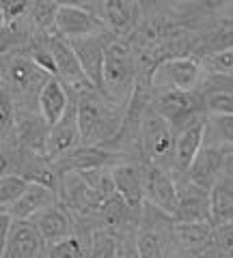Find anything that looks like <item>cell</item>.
<instances>
[{
	"mask_svg": "<svg viewBox=\"0 0 233 258\" xmlns=\"http://www.w3.org/2000/svg\"><path fill=\"white\" fill-rule=\"evenodd\" d=\"M106 24L86 5H61L56 15V32L65 39H80L106 32Z\"/></svg>",
	"mask_w": 233,
	"mask_h": 258,
	"instance_id": "cell-10",
	"label": "cell"
},
{
	"mask_svg": "<svg viewBox=\"0 0 233 258\" xmlns=\"http://www.w3.org/2000/svg\"><path fill=\"white\" fill-rule=\"evenodd\" d=\"M45 241L37 232L33 222H18L9 232V239L3 245V258H37L43 252Z\"/></svg>",
	"mask_w": 233,
	"mask_h": 258,
	"instance_id": "cell-18",
	"label": "cell"
},
{
	"mask_svg": "<svg viewBox=\"0 0 233 258\" xmlns=\"http://www.w3.org/2000/svg\"><path fill=\"white\" fill-rule=\"evenodd\" d=\"M30 9H33V5L22 3V0H18V3H3V5H0L3 26H7V24H13V22H20V20H24V18H28Z\"/></svg>",
	"mask_w": 233,
	"mask_h": 258,
	"instance_id": "cell-32",
	"label": "cell"
},
{
	"mask_svg": "<svg viewBox=\"0 0 233 258\" xmlns=\"http://www.w3.org/2000/svg\"><path fill=\"white\" fill-rule=\"evenodd\" d=\"M117 258H143L138 243H136V230L119 237V256Z\"/></svg>",
	"mask_w": 233,
	"mask_h": 258,
	"instance_id": "cell-34",
	"label": "cell"
},
{
	"mask_svg": "<svg viewBox=\"0 0 233 258\" xmlns=\"http://www.w3.org/2000/svg\"><path fill=\"white\" fill-rule=\"evenodd\" d=\"M227 155H229L227 151L205 144L197 155V159L192 161L190 170L186 172V179L192 181L195 185H199V187L212 191L216 185L222 181L224 166H227Z\"/></svg>",
	"mask_w": 233,
	"mask_h": 258,
	"instance_id": "cell-13",
	"label": "cell"
},
{
	"mask_svg": "<svg viewBox=\"0 0 233 258\" xmlns=\"http://www.w3.org/2000/svg\"><path fill=\"white\" fill-rule=\"evenodd\" d=\"M30 183L20 174H5L0 179V207L9 209L28 191Z\"/></svg>",
	"mask_w": 233,
	"mask_h": 258,
	"instance_id": "cell-29",
	"label": "cell"
},
{
	"mask_svg": "<svg viewBox=\"0 0 233 258\" xmlns=\"http://www.w3.org/2000/svg\"><path fill=\"white\" fill-rule=\"evenodd\" d=\"M138 80V67H136L134 52L127 41L115 39L104 56V88H106V99L110 103H130L132 93Z\"/></svg>",
	"mask_w": 233,
	"mask_h": 258,
	"instance_id": "cell-2",
	"label": "cell"
},
{
	"mask_svg": "<svg viewBox=\"0 0 233 258\" xmlns=\"http://www.w3.org/2000/svg\"><path fill=\"white\" fill-rule=\"evenodd\" d=\"M205 67L197 56H171L158 64L154 88L168 86V91H199L203 84Z\"/></svg>",
	"mask_w": 233,
	"mask_h": 258,
	"instance_id": "cell-7",
	"label": "cell"
},
{
	"mask_svg": "<svg viewBox=\"0 0 233 258\" xmlns=\"http://www.w3.org/2000/svg\"><path fill=\"white\" fill-rule=\"evenodd\" d=\"M231 258H233V256H231Z\"/></svg>",
	"mask_w": 233,
	"mask_h": 258,
	"instance_id": "cell-38",
	"label": "cell"
},
{
	"mask_svg": "<svg viewBox=\"0 0 233 258\" xmlns=\"http://www.w3.org/2000/svg\"><path fill=\"white\" fill-rule=\"evenodd\" d=\"M224 179L233 181V153L227 155V166H224Z\"/></svg>",
	"mask_w": 233,
	"mask_h": 258,
	"instance_id": "cell-37",
	"label": "cell"
},
{
	"mask_svg": "<svg viewBox=\"0 0 233 258\" xmlns=\"http://www.w3.org/2000/svg\"><path fill=\"white\" fill-rule=\"evenodd\" d=\"M175 220L154 205H145L138 228H136V243L143 258H171V247L175 243Z\"/></svg>",
	"mask_w": 233,
	"mask_h": 258,
	"instance_id": "cell-3",
	"label": "cell"
},
{
	"mask_svg": "<svg viewBox=\"0 0 233 258\" xmlns=\"http://www.w3.org/2000/svg\"><path fill=\"white\" fill-rule=\"evenodd\" d=\"M30 222L35 224L37 232L41 235V239L48 245L59 243V241L67 239L74 232V217H71V213L67 211V207L63 203L45 209L43 213H39Z\"/></svg>",
	"mask_w": 233,
	"mask_h": 258,
	"instance_id": "cell-19",
	"label": "cell"
},
{
	"mask_svg": "<svg viewBox=\"0 0 233 258\" xmlns=\"http://www.w3.org/2000/svg\"><path fill=\"white\" fill-rule=\"evenodd\" d=\"M175 243L181 249H186L190 254H205L207 249L216 245V226L214 224H177L175 222L173 228Z\"/></svg>",
	"mask_w": 233,
	"mask_h": 258,
	"instance_id": "cell-22",
	"label": "cell"
},
{
	"mask_svg": "<svg viewBox=\"0 0 233 258\" xmlns=\"http://www.w3.org/2000/svg\"><path fill=\"white\" fill-rule=\"evenodd\" d=\"M50 129L52 127L45 123V118L41 114L22 110V112H18V118H15L13 138L18 140L20 147L33 151V153H39V155H45L48 140H50Z\"/></svg>",
	"mask_w": 233,
	"mask_h": 258,
	"instance_id": "cell-17",
	"label": "cell"
},
{
	"mask_svg": "<svg viewBox=\"0 0 233 258\" xmlns=\"http://www.w3.org/2000/svg\"><path fill=\"white\" fill-rule=\"evenodd\" d=\"M80 144H82V136H80V123H78V103L74 97H71V106L65 112V116L50 129L45 157L54 161L61 155H65V153L74 151Z\"/></svg>",
	"mask_w": 233,
	"mask_h": 258,
	"instance_id": "cell-15",
	"label": "cell"
},
{
	"mask_svg": "<svg viewBox=\"0 0 233 258\" xmlns=\"http://www.w3.org/2000/svg\"><path fill=\"white\" fill-rule=\"evenodd\" d=\"M216 245H218L224 254L233 256V222L216 226Z\"/></svg>",
	"mask_w": 233,
	"mask_h": 258,
	"instance_id": "cell-35",
	"label": "cell"
},
{
	"mask_svg": "<svg viewBox=\"0 0 233 258\" xmlns=\"http://www.w3.org/2000/svg\"><path fill=\"white\" fill-rule=\"evenodd\" d=\"M143 181H145V196H147V205H154L166 215L175 217L179 203V187L177 181L171 176V172L160 168L149 161H141Z\"/></svg>",
	"mask_w": 233,
	"mask_h": 258,
	"instance_id": "cell-9",
	"label": "cell"
},
{
	"mask_svg": "<svg viewBox=\"0 0 233 258\" xmlns=\"http://www.w3.org/2000/svg\"><path fill=\"white\" fill-rule=\"evenodd\" d=\"M71 97L78 103V123L82 144L86 147H106L108 142H115V138L121 132L125 110L119 112L115 103L104 99L100 91H86V93H71Z\"/></svg>",
	"mask_w": 233,
	"mask_h": 258,
	"instance_id": "cell-1",
	"label": "cell"
},
{
	"mask_svg": "<svg viewBox=\"0 0 233 258\" xmlns=\"http://www.w3.org/2000/svg\"><path fill=\"white\" fill-rule=\"evenodd\" d=\"M207 74H227L231 76L233 74V47L227 52H220L216 56H210V58L201 60Z\"/></svg>",
	"mask_w": 233,
	"mask_h": 258,
	"instance_id": "cell-31",
	"label": "cell"
},
{
	"mask_svg": "<svg viewBox=\"0 0 233 258\" xmlns=\"http://www.w3.org/2000/svg\"><path fill=\"white\" fill-rule=\"evenodd\" d=\"M59 3H33L30 9V22L41 35H54L56 32V15H59Z\"/></svg>",
	"mask_w": 233,
	"mask_h": 258,
	"instance_id": "cell-28",
	"label": "cell"
},
{
	"mask_svg": "<svg viewBox=\"0 0 233 258\" xmlns=\"http://www.w3.org/2000/svg\"><path fill=\"white\" fill-rule=\"evenodd\" d=\"M50 78L54 76H50L28 56H11V58L5 56L3 58V84L9 88L13 97L20 95L22 99H26L30 93L39 97Z\"/></svg>",
	"mask_w": 233,
	"mask_h": 258,
	"instance_id": "cell-6",
	"label": "cell"
},
{
	"mask_svg": "<svg viewBox=\"0 0 233 258\" xmlns=\"http://www.w3.org/2000/svg\"><path fill=\"white\" fill-rule=\"evenodd\" d=\"M205 129H207V114L199 116L197 120H192L186 129H181V132L177 134L173 172L186 174L190 170L192 161L197 159L201 149L205 147Z\"/></svg>",
	"mask_w": 233,
	"mask_h": 258,
	"instance_id": "cell-16",
	"label": "cell"
},
{
	"mask_svg": "<svg viewBox=\"0 0 233 258\" xmlns=\"http://www.w3.org/2000/svg\"><path fill=\"white\" fill-rule=\"evenodd\" d=\"M175 142H177V134L166 120L156 114L154 108H149L147 118L143 123L141 132V151H143V161L156 164L160 168L166 166L173 170L175 166Z\"/></svg>",
	"mask_w": 233,
	"mask_h": 258,
	"instance_id": "cell-5",
	"label": "cell"
},
{
	"mask_svg": "<svg viewBox=\"0 0 233 258\" xmlns=\"http://www.w3.org/2000/svg\"><path fill=\"white\" fill-rule=\"evenodd\" d=\"M13 215L9 213V209H3V213H0V237H3V245L7 243V239H9V232L13 228Z\"/></svg>",
	"mask_w": 233,
	"mask_h": 258,
	"instance_id": "cell-36",
	"label": "cell"
},
{
	"mask_svg": "<svg viewBox=\"0 0 233 258\" xmlns=\"http://www.w3.org/2000/svg\"><path fill=\"white\" fill-rule=\"evenodd\" d=\"M117 256H119V237L104 228H93L89 258H117Z\"/></svg>",
	"mask_w": 233,
	"mask_h": 258,
	"instance_id": "cell-30",
	"label": "cell"
},
{
	"mask_svg": "<svg viewBox=\"0 0 233 258\" xmlns=\"http://www.w3.org/2000/svg\"><path fill=\"white\" fill-rule=\"evenodd\" d=\"M207 114H233V93H216L205 97Z\"/></svg>",
	"mask_w": 233,
	"mask_h": 258,
	"instance_id": "cell-33",
	"label": "cell"
},
{
	"mask_svg": "<svg viewBox=\"0 0 233 258\" xmlns=\"http://www.w3.org/2000/svg\"><path fill=\"white\" fill-rule=\"evenodd\" d=\"M179 187V203L177 213L173 220L177 224H214L212 222V191L199 187L192 181L177 183Z\"/></svg>",
	"mask_w": 233,
	"mask_h": 258,
	"instance_id": "cell-12",
	"label": "cell"
},
{
	"mask_svg": "<svg viewBox=\"0 0 233 258\" xmlns=\"http://www.w3.org/2000/svg\"><path fill=\"white\" fill-rule=\"evenodd\" d=\"M233 47V20L231 18H222L216 26H212L205 32L203 41L199 45V56L210 58L220 52H227Z\"/></svg>",
	"mask_w": 233,
	"mask_h": 258,
	"instance_id": "cell-24",
	"label": "cell"
},
{
	"mask_svg": "<svg viewBox=\"0 0 233 258\" xmlns=\"http://www.w3.org/2000/svg\"><path fill=\"white\" fill-rule=\"evenodd\" d=\"M59 203H61V196L56 191L43 187V185L30 183L28 191L24 194L13 207H9V213L13 215V220H18V222H30L39 213H43L45 209H50Z\"/></svg>",
	"mask_w": 233,
	"mask_h": 258,
	"instance_id": "cell-21",
	"label": "cell"
},
{
	"mask_svg": "<svg viewBox=\"0 0 233 258\" xmlns=\"http://www.w3.org/2000/svg\"><path fill=\"white\" fill-rule=\"evenodd\" d=\"M37 106H39V114L45 118V123L50 127H54L63 116H65V112L71 106L69 88L63 84L59 78H50L37 97Z\"/></svg>",
	"mask_w": 233,
	"mask_h": 258,
	"instance_id": "cell-20",
	"label": "cell"
},
{
	"mask_svg": "<svg viewBox=\"0 0 233 258\" xmlns=\"http://www.w3.org/2000/svg\"><path fill=\"white\" fill-rule=\"evenodd\" d=\"M115 39L117 37L112 35L110 30L100 32V35H91V37L69 39V43L74 47L86 78H89L91 84L102 93L104 99H106V88H104V56H106L108 45L115 41Z\"/></svg>",
	"mask_w": 233,
	"mask_h": 258,
	"instance_id": "cell-8",
	"label": "cell"
},
{
	"mask_svg": "<svg viewBox=\"0 0 233 258\" xmlns=\"http://www.w3.org/2000/svg\"><path fill=\"white\" fill-rule=\"evenodd\" d=\"M115 157H117V151H112L108 147H86V144H80L74 151L54 159L52 164L61 176H67L76 172H91V170L106 168L108 164H112Z\"/></svg>",
	"mask_w": 233,
	"mask_h": 258,
	"instance_id": "cell-11",
	"label": "cell"
},
{
	"mask_svg": "<svg viewBox=\"0 0 233 258\" xmlns=\"http://www.w3.org/2000/svg\"><path fill=\"white\" fill-rule=\"evenodd\" d=\"M205 144L233 153V114H207Z\"/></svg>",
	"mask_w": 233,
	"mask_h": 258,
	"instance_id": "cell-26",
	"label": "cell"
},
{
	"mask_svg": "<svg viewBox=\"0 0 233 258\" xmlns=\"http://www.w3.org/2000/svg\"><path fill=\"white\" fill-rule=\"evenodd\" d=\"M141 7L136 3H123V0H106L102 5V18L106 28L112 35H123L138 20Z\"/></svg>",
	"mask_w": 233,
	"mask_h": 258,
	"instance_id": "cell-23",
	"label": "cell"
},
{
	"mask_svg": "<svg viewBox=\"0 0 233 258\" xmlns=\"http://www.w3.org/2000/svg\"><path fill=\"white\" fill-rule=\"evenodd\" d=\"M151 108L173 127L175 134L186 129L199 116L207 114L205 95L201 91H162L151 101Z\"/></svg>",
	"mask_w": 233,
	"mask_h": 258,
	"instance_id": "cell-4",
	"label": "cell"
},
{
	"mask_svg": "<svg viewBox=\"0 0 233 258\" xmlns=\"http://www.w3.org/2000/svg\"><path fill=\"white\" fill-rule=\"evenodd\" d=\"M93 230H74L67 239L48 245V258H89Z\"/></svg>",
	"mask_w": 233,
	"mask_h": 258,
	"instance_id": "cell-25",
	"label": "cell"
},
{
	"mask_svg": "<svg viewBox=\"0 0 233 258\" xmlns=\"http://www.w3.org/2000/svg\"><path fill=\"white\" fill-rule=\"evenodd\" d=\"M212 222L214 226L233 222V181L224 176L212 189Z\"/></svg>",
	"mask_w": 233,
	"mask_h": 258,
	"instance_id": "cell-27",
	"label": "cell"
},
{
	"mask_svg": "<svg viewBox=\"0 0 233 258\" xmlns=\"http://www.w3.org/2000/svg\"><path fill=\"white\" fill-rule=\"evenodd\" d=\"M112 181H115L117 194L121 196L127 207L132 209L136 215H143V209L147 205V196H145V181H143V170L141 164H115L110 166Z\"/></svg>",
	"mask_w": 233,
	"mask_h": 258,
	"instance_id": "cell-14",
	"label": "cell"
}]
</instances>
